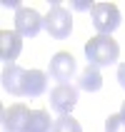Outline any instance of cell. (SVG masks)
<instances>
[{
	"label": "cell",
	"instance_id": "obj_2",
	"mask_svg": "<svg viewBox=\"0 0 125 132\" xmlns=\"http://www.w3.org/2000/svg\"><path fill=\"white\" fill-rule=\"evenodd\" d=\"M45 30L55 40H65L73 32V18H70V13L60 3H53L50 5V13L45 15Z\"/></svg>",
	"mask_w": 125,
	"mask_h": 132
},
{
	"label": "cell",
	"instance_id": "obj_13",
	"mask_svg": "<svg viewBox=\"0 0 125 132\" xmlns=\"http://www.w3.org/2000/svg\"><path fill=\"white\" fill-rule=\"evenodd\" d=\"M53 132H83V127L73 115H60L53 122Z\"/></svg>",
	"mask_w": 125,
	"mask_h": 132
},
{
	"label": "cell",
	"instance_id": "obj_3",
	"mask_svg": "<svg viewBox=\"0 0 125 132\" xmlns=\"http://www.w3.org/2000/svg\"><path fill=\"white\" fill-rule=\"evenodd\" d=\"M93 18V28L98 30V35H113V30L120 25V10L113 3H98L90 10Z\"/></svg>",
	"mask_w": 125,
	"mask_h": 132
},
{
	"label": "cell",
	"instance_id": "obj_12",
	"mask_svg": "<svg viewBox=\"0 0 125 132\" xmlns=\"http://www.w3.org/2000/svg\"><path fill=\"white\" fill-rule=\"evenodd\" d=\"M28 132H53V120L45 110H33L28 120Z\"/></svg>",
	"mask_w": 125,
	"mask_h": 132
},
{
	"label": "cell",
	"instance_id": "obj_14",
	"mask_svg": "<svg viewBox=\"0 0 125 132\" xmlns=\"http://www.w3.org/2000/svg\"><path fill=\"white\" fill-rule=\"evenodd\" d=\"M105 132H125V120L118 115H110V117L105 120Z\"/></svg>",
	"mask_w": 125,
	"mask_h": 132
},
{
	"label": "cell",
	"instance_id": "obj_7",
	"mask_svg": "<svg viewBox=\"0 0 125 132\" xmlns=\"http://www.w3.org/2000/svg\"><path fill=\"white\" fill-rule=\"evenodd\" d=\"M30 112L25 105H10L5 112H3V130L5 132H28V120Z\"/></svg>",
	"mask_w": 125,
	"mask_h": 132
},
{
	"label": "cell",
	"instance_id": "obj_5",
	"mask_svg": "<svg viewBox=\"0 0 125 132\" xmlns=\"http://www.w3.org/2000/svg\"><path fill=\"white\" fill-rule=\"evenodd\" d=\"M75 105H78V87H73L70 82L68 85H55L50 90V107L58 115H70Z\"/></svg>",
	"mask_w": 125,
	"mask_h": 132
},
{
	"label": "cell",
	"instance_id": "obj_15",
	"mask_svg": "<svg viewBox=\"0 0 125 132\" xmlns=\"http://www.w3.org/2000/svg\"><path fill=\"white\" fill-rule=\"evenodd\" d=\"M118 82L125 87V62H120V67H118Z\"/></svg>",
	"mask_w": 125,
	"mask_h": 132
},
{
	"label": "cell",
	"instance_id": "obj_9",
	"mask_svg": "<svg viewBox=\"0 0 125 132\" xmlns=\"http://www.w3.org/2000/svg\"><path fill=\"white\" fill-rule=\"evenodd\" d=\"M25 75L28 70H23L20 65H8L3 70V87L15 97H25Z\"/></svg>",
	"mask_w": 125,
	"mask_h": 132
},
{
	"label": "cell",
	"instance_id": "obj_16",
	"mask_svg": "<svg viewBox=\"0 0 125 132\" xmlns=\"http://www.w3.org/2000/svg\"><path fill=\"white\" fill-rule=\"evenodd\" d=\"M5 7H15V10H20V3H18V0H5Z\"/></svg>",
	"mask_w": 125,
	"mask_h": 132
},
{
	"label": "cell",
	"instance_id": "obj_1",
	"mask_svg": "<svg viewBox=\"0 0 125 132\" xmlns=\"http://www.w3.org/2000/svg\"><path fill=\"white\" fill-rule=\"evenodd\" d=\"M85 57L93 67L115 65L120 57V45L113 40V35H95L85 43Z\"/></svg>",
	"mask_w": 125,
	"mask_h": 132
},
{
	"label": "cell",
	"instance_id": "obj_4",
	"mask_svg": "<svg viewBox=\"0 0 125 132\" xmlns=\"http://www.w3.org/2000/svg\"><path fill=\"white\" fill-rule=\"evenodd\" d=\"M45 28V18H40L35 7H20L15 13V32L20 37H35Z\"/></svg>",
	"mask_w": 125,
	"mask_h": 132
},
{
	"label": "cell",
	"instance_id": "obj_18",
	"mask_svg": "<svg viewBox=\"0 0 125 132\" xmlns=\"http://www.w3.org/2000/svg\"><path fill=\"white\" fill-rule=\"evenodd\" d=\"M120 117L125 120V100H123V107H120Z\"/></svg>",
	"mask_w": 125,
	"mask_h": 132
},
{
	"label": "cell",
	"instance_id": "obj_11",
	"mask_svg": "<svg viewBox=\"0 0 125 132\" xmlns=\"http://www.w3.org/2000/svg\"><path fill=\"white\" fill-rule=\"evenodd\" d=\"M78 87L85 90V92H98V90L103 87V75H100V70L93 67V65H88L80 75H78Z\"/></svg>",
	"mask_w": 125,
	"mask_h": 132
},
{
	"label": "cell",
	"instance_id": "obj_10",
	"mask_svg": "<svg viewBox=\"0 0 125 132\" xmlns=\"http://www.w3.org/2000/svg\"><path fill=\"white\" fill-rule=\"evenodd\" d=\"M48 90V75L43 70H28L25 75V97H40Z\"/></svg>",
	"mask_w": 125,
	"mask_h": 132
},
{
	"label": "cell",
	"instance_id": "obj_6",
	"mask_svg": "<svg viewBox=\"0 0 125 132\" xmlns=\"http://www.w3.org/2000/svg\"><path fill=\"white\" fill-rule=\"evenodd\" d=\"M75 57L70 52H55L50 60V77L58 80V85H68V80H73L75 75Z\"/></svg>",
	"mask_w": 125,
	"mask_h": 132
},
{
	"label": "cell",
	"instance_id": "obj_17",
	"mask_svg": "<svg viewBox=\"0 0 125 132\" xmlns=\"http://www.w3.org/2000/svg\"><path fill=\"white\" fill-rule=\"evenodd\" d=\"M73 7H75V10H85V7H90V10H93V5H90V3H73Z\"/></svg>",
	"mask_w": 125,
	"mask_h": 132
},
{
	"label": "cell",
	"instance_id": "obj_8",
	"mask_svg": "<svg viewBox=\"0 0 125 132\" xmlns=\"http://www.w3.org/2000/svg\"><path fill=\"white\" fill-rule=\"evenodd\" d=\"M23 50V37L15 30H3L0 32V60L8 65H15V60Z\"/></svg>",
	"mask_w": 125,
	"mask_h": 132
}]
</instances>
